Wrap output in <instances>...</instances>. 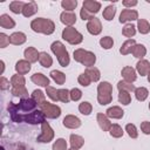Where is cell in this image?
I'll return each mask as SVG.
<instances>
[{
  "mask_svg": "<svg viewBox=\"0 0 150 150\" xmlns=\"http://www.w3.org/2000/svg\"><path fill=\"white\" fill-rule=\"evenodd\" d=\"M36 107L38 104L33 98H21L18 104H15L14 102H9L7 109L13 122H22L26 115L36 110Z\"/></svg>",
  "mask_w": 150,
  "mask_h": 150,
  "instance_id": "cell-1",
  "label": "cell"
},
{
  "mask_svg": "<svg viewBox=\"0 0 150 150\" xmlns=\"http://www.w3.org/2000/svg\"><path fill=\"white\" fill-rule=\"evenodd\" d=\"M30 28L36 32V33H42L46 35H49L52 33H54L55 30V25L52 20L49 19H45V18H38L34 19L30 22Z\"/></svg>",
  "mask_w": 150,
  "mask_h": 150,
  "instance_id": "cell-2",
  "label": "cell"
},
{
  "mask_svg": "<svg viewBox=\"0 0 150 150\" xmlns=\"http://www.w3.org/2000/svg\"><path fill=\"white\" fill-rule=\"evenodd\" d=\"M111 93H112V87L109 82H101L98 86H97V101L100 104L102 105H105L108 103L111 102L112 100V96H111Z\"/></svg>",
  "mask_w": 150,
  "mask_h": 150,
  "instance_id": "cell-3",
  "label": "cell"
},
{
  "mask_svg": "<svg viewBox=\"0 0 150 150\" xmlns=\"http://www.w3.org/2000/svg\"><path fill=\"white\" fill-rule=\"evenodd\" d=\"M50 49L56 55L57 61L62 67H67L69 64V61H70L69 55H68V52H67V49H66V47L62 42H60V41L53 42L52 46H50Z\"/></svg>",
  "mask_w": 150,
  "mask_h": 150,
  "instance_id": "cell-4",
  "label": "cell"
},
{
  "mask_svg": "<svg viewBox=\"0 0 150 150\" xmlns=\"http://www.w3.org/2000/svg\"><path fill=\"white\" fill-rule=\"evenodd\" d=\"M74 60L82 63L87 68H89V67H94V63L96 61V56L94 53H91L89 50H84L82 48H79V49L74 50Z\"/></svg>",
  "mask_w": 150,
  "mask_h": 150,
  "instance_id": "cell-5",
  "label": "cell"
},
{
  "mask_svg": "<svg viewBox=\"0 0 150 150\" xmlns=\"http://www.w3.org/2000/svg\"><path fill=\"white\" fill-rule=\"evenodd\" d=\"M62 38L70 45H79L83 40V35L74 27H67L62 30Z\"/></svg>",
  "mask_w": 150,
  "mask_h": 150,
  "instance_id": "cell-6",
  "label": "cell"
},
{
  "mask_svg": "<svg viewBox=\"0 0 150 150\" xmlns=\"http://www.w3.org/2000/svg\"><path fill=\"white\" fill-rule=\"evenodd\" d=\"M40 109L45 114V116L48 117V118H57L61 115L60 107H57L55 104H52V103H49L47 101L42 105H40Z\"/></svg>",
  "mask_w": 150,
  "mask_h": 150,
  "instance_id": "cell-7",
  "label": "cell"
},
{
  "mask_svg": "<svg viewBox=\"0 0 150 150\" xmlns=\"http://www.w3.org/2000/svg\"><path fill=\"white\" fill-rule=\"evenodd\" d=\"M54 138V131L50 128V125L47 122H43L41 124V134L38 136L36 141L40 143H49Z\"/></svg>",
  "mask_w": 150,
  "mask_h": 150,
  "instance_id": "cell-8",
  "label": "cell"
},
{
  "mask_svg": "<svg viewBox=\"0 0 150 150\" xmlns=\"http://www.w3.org/2000/svg\"><path fill=\"white\" fill-rule=\"evenodd\" d=\"M45 118H46V116L41 110H34L30 114L26 115L23 117L22 122H26V123H29V124H39V123L42 124L43 122H46Z\"/></svg>",
  "mask_w": 150,
  "mask_h": 150,
  "instance_id": "cell-9",
  "label": "cell"
},
{
  "mask_svg": "<svg viewBox=\"0 0 150 150\" xmlns=\"http://www.w3.org/2000/svg\"><path fill=\"white\" fill-rule=\"evenodd\" d=\"M87 30L90 34H93V35H98L101 33V30H102V23H101V21L97 18L94 16L91 20L88 21V23H87Z\"/></svg>",
  "mask_w": 150,
  "mask_h": 150,
  "instance_id": "cell-10",
  "label": "cell"
},
{
  "mask_svg": "<svg viewBox=\"0 0 150 150\" xmlns=\"http://www.w3.org/2000/svg\"><path fill=\"white\" fill-rule=\"evenodd\" d=\"M138 20V13L135 9H123L120 14V22L124 23L127 21Z\"/></svg>",
  "mask_w": 150,
  "mask_h": 150,
  "instance_id": "cell-11",
  "label": "cell"
},
{
  "mask_svg": "<svg viewBox=\"0 0 150 150\" xmlns=\"http://www.w3.org/2000/svg\"><path fill=\"white\" fill-rule=\"evenodd\" d=\"M63 125L69 129H76L81 125V121L79 117H76L74 115H67L63 118Z\"/></svg>",
  "mask_w": 150,
  "mask_h": 150,
  "instance_id": "cell-12",
  "label": "cell"
},
{
  "mask_svg": "<svg viewBox=\"0 0 150 150\" xmlns=\"http://www.w3.org/2000/svg\"><path fill=\"white\" fill-rule=\"evenodd\" d=\"M83 8L89 12L90 14H96L101 9V4L95 0H84L83 1Z\"/></svg>",
  "mask_w": 150,
  "mask_h": 150,
  "instance_id": "cell-13",
  "label": "cell"
},
{
  "mask_svg": "<svg viewBox=\"0 0 150 150\" xmlns=\"http://www.w3.org/2000/svg\"><path fill=\"white\" fill-rule=\"evenodd\" d=\"M60 19H61V22L68 27H71L76 22V15L73 12H67V11L62 12L60 15Z\"/></svg>",
  "mask_w": 150,
  "mask_h": 150,
  "instance_id": "cell-14",
  "label": "cell"
},
{
  "mask_svg": "<svg viewBox=\"0 0 150 150\" xmlns=\"http://www.w3.org/2000/svg\"><path fill=\"white\" fill-rule=\"evenodd\" d=\"M96 118H97V123H98L100 128H101L103 131H109V130H110V128H111L112 124H111L110 121L108 120V116H107V115H104V114H102V112H98L97 116H96Z\"/></svg>",
  "mask_w": 150,
  "mask_h": 150,
  "instance_id": "cell-15",
  "label": "cell"
},
{
  "mask_svg": "<svg viewBox=\"0 0 150 150\" xmlns=\"http://www.w3.org/2000/svg\"><path fill=\"white\" fill-rule=\"evenodd\" d=\"M23 55H25L26 60H27L28 62H30V63L36 62V61L39 60V57H40V53H39L34 47H28V48H26Z\"/></svg>",
  "mask_w": 150,
  "mask_h": 150,
  "instance_id": "cell-16",
  "label": "cell"
},
{
  "mask_svg": "<svg viewBox=\"0 0 150 150\" xmlns=\"http://www.w3.org/2000/svg\"><path fill=\"white\" fill-rule=\"evenodd\" d=\"M30 80H32V82H34L35 84H39L41 87L47 88L49 86V79L47 76H45L43 74H41V73H35L34 75H32Z\"/></svg>",
  "mask_w": 150,
  "mask_h": 150,
  "instance_id": "cell-17",
  "label": "cell"
},
{
  "mask_svg": "<svg viewBox=\"0 0 150 150\" xmlns=\"http://www.w3.org/2000/svg\"><path fill=\"white\" fill-rule=\"evenodd\" d=\"M15 70L20 75H25L30 70V62L27 60H19L15 64Z\"/></svg>",
  "mask_w": 150,
  "mask_h": 150,
  "instance_id": "cell-18",
  "label": "cell"
},
{
  "mask_svg": "<svg viewBox=\"0 0 150 150\" xmlns=\"http://www.w3.org/2000/svg\"><path fill=\"white\" fill-rule=\"evenodd\" d=\"M121 74H122V76H123L124 81L130 82V83H132V82L136 80V77H137V76H136V71H135V69H134L132 67H124V68L122 69Z\"/></svg>",
  "mask_w": 150,
  "mask_h": 150,
  "instance_id": "cell-19",
  "label": "cell"
},
{
  "mask_svg": "<svg viewBox=\"0 0 150 150\" xmlns=\"http://www.w3.org/2000/svg\"><path fill=\"white\" fill-rule=\"evenodd\" d=\"M36 12H38V5H36L35 1H30V2L26 4L23 9H22V14L26 18H29V16L34 15Z\"/></svg>",
  "mask_w": 150,
  "mask_h": 150,
  "instance_id": "cell-20",
  "label": "cell"
},
{
  "mask_svg": "<svg viewBox=\"0 0 150 150\" xmlns=\"http://www.w3.org/2000/svg\"><path fill=\"white\" fill-rule=\"evenodd\" d=\"M136 69L137 71L141 74V76L148 75V73L150 71V63L146 60H139L136 64Z\"/></svg>",
  "mask_w": 150,
  "mask_h": 150,
  "instance_id": "cell-21",
  "label": "cell"
},
{
  "mask_svg": "<svg viewBox=\"0 0 150 150\" xmlns=\"http://www.w3.org/2000/svg\"><path fill=\"white\" fill-rule=\"evenodd\" d=\"M0 26L2 28H6V29H11V28H14L15 26V21L7 14H2L0 16Z\"/></svg>",
  "mask_w": 150,
  "mask_h": 150,
  "instance_id": "cell-22",
  "label": "cell"
},
{
  "mask_svg": "<svg viewBox=\"0 0 150 150\" xmlns=\"http://www.w3.org/2000/svg\"><path fill=\"white\" fill-rule=\"evenodd\" d=\"M9 40H11V43L12 45H22L26 42V35L22 33V32H15L13 33L11 36H9Z\"/></svg>",
  "mask_w": 150,
  "mask_h": 150,
  "instance_id": "cell-23",
  "label": "cell"
},
{
  "mask_svg": "<svg viewBox=\"0 0 150 150\" xmlns=\"http://www.w3.org/2000/svg\"><path fill=\"white\" fill-rule=\"evenodd\" d=\"M107 114V116L108 117H110V118H122L123 117V114H124V111L120 108V107H117V105H114V107H111V108H109L107 111H105Z\"/></svg>",
  "mask_w": 150,
  "mask_h": 150,
  "instance_id": "cell-24",
  "label": "cell"
},
{
  "mask_svg": "<svg viewBox=\"0 0 150 150\" xmlns=\"http://www.w3.org/2000/svg\"><path fill=\"white\" fill-rule=\"evenodd\" d=\"M25 83H26V80L22 75L20 74H16V75H13L11 77V84H12V88H25Z\"/></svg>",
  "mask_w": 150,
  "mask_h": 150,
  "instance_id": "cell-25",
  "label": "cell"
},
{
  "mask_svg": "<svg viewBox=\"0 0 150 150\" xmlns=\"http://www.w3.org/2000/svg\"><path fill=\"white\" fill-rule=\"evenodd\" d=\"M135 45H136V42H135L134 39H129V40H127V41L122 45V47L120 48V53H121L122 55H127V54L131 53V52H132V48H134Z\"/></svg>",
  "mask_w": 150,
  "mask_h": 150,
  "instance_id": "cell-26",
  "label": "cell"
},
{
  "mask_svg": "<svg viewBox=\"0 0 150 150\" xmlns=\"http://www.w3.org/2000/svg\"><path fill=\"white\" fill-rule=\"evenodd\" d=\"M69 141H70V145H71L73 149H80V148L84 144L83 137H81L80 135H75V134L70 135Z\"/></svg>",
  "mask_w": 150,
  "mask_h": 150,
  "instance_id": "cell-27",
  "label": "cell"
},
{
  "mask_svg": "<svg viewBox=\"0 0 150 150\" xmlns=\"http://www.w3.org/2000/svg\"><path fill=\"white\" fill-rule=\"evenodd\" d=\"M39 62H40V64H41L42 67L48 68V67H50V66L53 64V59H52V56H50L49 54H47L46 52H42V53H40Z\"/></svg>",
  "mask_w": 150,
  "mask_h": 150,
  "instance_id": "cell-28",
  "label": "cell"
},
{
  "mask_svg": "<svg viewBox=\"0 0 150 150\" xmlns=\"http://www.w3.org/2000/svg\"><path fill=\"white\" fill-rule=\"evenodd\" d=\"M88 76H89V79L91 80V82L94 81V82H96V81H98L100 80V77H101V74H100V70L96 68V67H89V68H87L86 69V71H84Z\"/></svg>",
  "mask_w": 150,
  "mask_h": 150,
  "instance_id": "cell-29",
  "label": "cell"
},
{
  "mask_svg": "<svg viewBox=\"0 0 150 150\" xmlns=\"http://www.w3.org/2000/svg\"><path fill=\"white\" fill-rule=\"evenodd\" d=\"M131 53H132V55H134L135 57L142 60V57H144L145 54H146V49H145V47H144L143 45H135Z\"/></svg>",
  "mask_w": 150,
  "mask_h": 150,
  "instance_id": "cell-30",
  "label": "cell"
},
{
  "mask_svg": "<svg viewBox=\"0 0 150 150\" xmlns=\"http://www.w3.org/2000/svg\"><path fill=\"white\" fill-rule=\"evenodd\" d=\"M32 98L36 102V104L40 107V105H42L45 102H46V98H45V94L41 91V90H39V89H35L33 93H32Z\"/></svg>",
  "mask_w": 150,
  "mask_h": 150,
  "instance_id": "cell-31",
  "label": "cell"
},
{
  "mask_svg": "<svg viewBox=\"0 0 150 150\" xmlns=\"http://www.w3.org/2000/svg\"><path fill=\"white\" fill-rule=\"evenodd\" d=\"M137 28L141 34H148L150 32V25L145 19H138L137 20Z\"/></svg>",
  "mask_w": 150,
  "mask_h": 150,
  "instance_id": "cell-32",
  "label": "cell"
},
{
  "mask_svg": "<svg viewBox=\"0 0 150 150\" xmlns=\"http://www.w3.org/2000/svg\"><path fill=\"white\" fill-rule=\"evenodd\" d=\"M50 76H52V79H53L57 84H63L64 81H66V75H64L62 71H60V70H53V71L50 73Z\"/></svg>",
  "mask_w": 150,
  "mask_h": 150,
  "instance_id": "cell-33",
  "label": "cell"
},
{
  "mask_svg": "<svg viewBox=\"0 0 150 150\" xmlns=\"http://www.w3.org/2000/svg\"><path fill=\"white\" fill-rule=\"evenodd\" d=\"M25 5L26 4H23L22 1H12L9 4V9L14 14H19V13H22V9H23Z\"/></svg>",
  "mask_w": 150,
  "mask_h": 150,
  "instance_id": "cell-34",
  "label": "cell"
},
{
  "mask_svg": "<svg viewBox=\"0 0 150 150\" xmlns=\"http://www.w3.org/2000/svg\"><path fill=\"white\" fill-rule=\"evenodd\" d=\"M115 14H116V8H115L112 5L107 6V7L104 8V11H103V18H104L107 21L112 20V18L115 16Z\"/></svg>",
  "mask_w": 150,
  "mask_h": 150,
  "instance_id": "cell-35",
  "label": "cell"
},
{
  "mask_svg": "<svg viewBox=\"0 0 150 150\" xmlns=\"http://www.w3.org/2000/svg\"><path fill=\"white\" fill-rule=\"evenodd\" d=\"M117 88H118L120 91H121V90H125V91L131 93V91H135V90H136L135 86H134L132 83H130V82H127V81H120V82L117 83Z\"/></svg>",
  "mask_w": 150,
  "mask_h": 150,
  "instance_id": "cell-36",
  "label": "cell"
},
{
  "mask_svg": "<svg viewBox=\"0 0 150 150\" xmlns=\"http://www.w3.org/2000/svg\"><path fill=\"white\" fill-rule=\"evenodd\" d=\"M148 95H149V91H148V89L144 88V87L136 88V90H135V96H136V98H137L138 101H141V102L144 101V100H146Z\"/></svg>",
  "mask_w": 150,
  "mask_h": 150,
  "instance_id": "cell-37",
  "label": "cell"
},
{
  "mask_svg": "<svg viewBox=\"0 0 150 150\" xmlns=\"http://www.w3.org/2000/svg\"><path fill=\"white\" fill-rule=\"evenodd\" d=\"M135 33H136V27H135L132 23H127V25L123 27V29H122V34H123L124 36H127V38L134 36Z\"/></svg>",
  "mask_w": 150,
  "mask_h": 150,
  "instance_id": "cell-38",
  "label": "cell"
},
{
  "mask_svg": "<svg viewBox=\"0 0 150 150\" xmlns=\"http://www.w3.org/2000/svg\"><path fill=\"white\" fill-rule=\"evenodd\" d=\"M118 101L124 104V105H128L130 102H131V96L129 94V91H125V90H121L120 94H118Z\"/></svg>",
  "mask_w": 150,
  "mask_h": 150,
  "instance_id": "cell-39",
  "label": "cell"
},
{
  "mask_svg": "<svg viewBox=\"0 0 150 150\" xmlns=\"http://www.w3.org/2000/svg\"><path fill=\"white\" fill-rule=\"evenodd\" d=\"M61 6L67 11V12H73L76 6H77V1L76 0H63L61 2Z\"/></svg>",
  "mask_w": 150,
  "mask_h": 150,
  "instance_id": "cell-40",
  "label": "cell"
},
{
  "mask_svg": "<svg viewBox=\"0 0 150 150\" xmlns=\"http://www.w3.org/2000/svg\"><path fill=\"white\" fill-rule=\"evenodd\" d=\"M109 132L115 138H120V137L123 136V129L118 124H112L111 128H110V130H109Z\"/></svg>",
  "mask_w": 150,
  "mask_h": 150,
  "instance_id": "cell-41",
  "label": "cell"
},
{
  "mask_svg": "<svg viewBox=\"0 0 150 150\" xmlns=\"http://www.w3.org/2000/svg\"><path fill=\"white\" fill-rule=\"evenodd\" d=\"M12 94L21 98H28V91L26 88H12Z\"/></svg>",
  "mask_w": 150,
  "mask_h": 150,
  "instance_id": "cell-42",
  "label": "cell"
},
{
  "mask_svg": "<svg viewBox=\"0 0 150 150\" xmlns=\"http://www.w3.org/2000/svg\"><path fill=\"white\" fill-rule=\"evenodd\" d=\"M70 100V91L67 89H59V101L68 103Z\"/></svg>",
  "mask_w": 150,
  "mask_h": 150,
  "instance_id": "cell-43",
  "label": "cell"
},
{
  "mask_svg": "<svg viewBox=\"0 0 150 150\" xmlns=\"http://www.w3.org/2000/svg\"><path fill=\"white\" fill-rule=\"evenodd\" d=\"M46 93H47V95L49 96V98H52L53 101H59V90H57L56 88L48 86V87L46 88Z\"/></svg>",
  "mask_w": 150,
  "mask_h": 150,
  "instance_id": "cell-44",
  "label": "cell"
},
{
  "mask_svg": "<svg viewBox=\"0 0 150 150\" xmlns=\"http://www.w3.org/2000/svg\"><path fill=\"white\" fill-rule=\"evenodd\" d=\"M79 110L83 115H89L91 112V110H93V107H91V104L89 102H82L79 105Z\"/></svg>",
  "mask_w": 150,
  "mask_h": 150,
  "instance_id": "cell-45",
  "label": "cell"
},
{
  "mask_svg": "<svg viewBox=\"0 0 150 150\" xmlns=\"http://www.w3.org/2000/svg\"><path fill=\"white\" fill-rule=\"evenodd\" d=\"M100 45H101V47L104 48V49H110V48L112 47V45H114L112 38H110V36H104V38H102V39L100 40Z\"/></svg>",
  "mask_w": 150,
  "mask_h": 150,
  "instance_id": "cell-46",
  "label": "cell"
},
{
  "mask_svg": "<svg viewBox=\"0 0 150 150\" xmlns=\"http://www.w3.org/2000/svg\"><path fill=\"white\" fill-rule=\"evenodd\" d=\"M53 150H67V142L63 138H59L53 144Z\"/></svg>",
  "mask_w": 150,
  "mask_h": 150,
  "instance_id": "cell-47",
  "label": "cell"
},
{
  "mask_svg": "<svg viewBox=\"0 0 150 150\" xmlns=\"http://www.w3.org/2000/svg\"><path fill=\"white\" fill-rule=\"evenodd\" d=\"M125 131L128 132V135H129L131 138H137V136H138L136 127H135L134 124H131V123H129V124L125 125Z\"/></svg>",
  "mask_w": 150,
  "mask_h": 150,
  "instance_id": "cell-48",
  "label": "cell"
},
{
  "mask_svg": "<svg viewBox=\"0 0 150 150\" xmlns=\"http://www.w3.org/2000/svg\"><path fill=\"white\" fill-rule=\"evenodd\" d=\"M77 81H79V83H80L81 86H83V87H88V86L90 84V82H91V80L89 79V76H88L86 73H82V74L79 76Z\"/></svg>",
  "mask_w": 150,
  "mask_h": 150,
  "instance_id": "cell-49",
  "label": "cell"
},
{
  "mask_svg": "<svg viewBox=\"0 0 150 150\" xmlns=\"http://www.w3.org/2000/svg\"><path fill=\"white\" fill-rule=\"evenodd\" d=\"M82 97V91L79 88H74L70 90V100L73 101H79Z\"/></svg>",
  "mask_w": 150,
  "mask_h": 150,
  "instance_id": "cell-50",
  "label": "cell"
},
{
  "mask_svg": "<svg viewBox=\"0 0 150 150\" xmlns=\"http://www.w3.org/2000/svg\"><path fill=\"white\" fill-rule=\"evenodd\" d=\"M11 43L9 36H7L5 33H0V48H5Z\"/></svg>",
  "mask_w": 150,
  "mask_h": 150,
  "instance_id": "cell-51",
  "label": "cell"
},
{
  "mask_svg": "<svg viewBox=\"0 0 150 150\" xmlns=\"http://www.w3.org/2000/svg\"><path fill=\"white\" fill-rule=\"evenodd\" d=\"M141 129L145 135H150V122L144 121L141 123Z\"/></svg>",
  "mask_w": 150,
  "mask_h": 150,
  "instance_id": "cell-52",
  "label": "cell"
},
{
  "mask_svg": "<svg viewBox=\"0 0 150 150\" xmlns=\"http://www.w3.org/2000/svg\"><path fill=\"white\" fill-rule=\"evenodd\" d=\"M80 15H81L82 20H91V19L94 18L93 14H90L89 12H87L83 7H82V9H81V12H80Z\"/></svg>",
  "mask_w": 150,
  "mask_h": 150,
  "instance_id": "cell-53",
  "label": "cell"
},
{
  "mask_svg": "<svg viewBox=\"0 0 150 150\" xmlns=\"http://www.w3.org/2000/svg\"><path fill=\"white\" fill-rule=\"evenodd\" d=\"M0 88L2 90H6L9 88V81L4 76H1V79H0Z\"/></svg>",
  "mask_w": 150,
  "mask_h": 150,
  "instance_id": "cell-54",
  "label": "cell"
},
{
  "mask_svg": "<svg viewBox=\"0 0 150 150\" xmlns=\"http://www.w3.org/2000/svg\"><path fill=\"white\" fill-rule=\"evenodd\" d=\"M136 5H137V1H136V0H124V1H123V6H125V7L136 6Z\"/></svg>",
  "mask_w": 150,
  "mask_h": 150,
  "instance_id": "cell-55",
  "label": "cell"
},
{
  "mask_svg": "<svg viewBox=\"0 0 150 150\" xmlns=\"http://www.w3.org/2000/svg\"><path fill=\"white\" fill-rule=\"evenodd\" d=\"M13 150H27L23 144H16L13 146Z\"/></svg>",
  "mask_w": 150,
  "mask_h": 150,
  "instance_id": "cell-56",
  "label": "cell"
},
{
  "mask_svg": "<svg viewBox=\"0 0 150 150\" xmlns=\"http://www.w3.org/2000/svg\"><path fill=\"white\" fill-rule=\"evenodd\" d=\"M0 64H1V74L4 73V69H5V64H4V61H0Z\"/></svg>",
  "mask_w": 150,
  "mask_h": 150,
  "instance_id": "cell-57",
  "label": "cell"
},
{
  "mask_svg": "<svg viewBox=\"0 0 150 150\" xmlns=\"http://www.w3.org/2000/svg\"><path fill=\"white\" fill-rule=\"evenodd\" d=\"M148 81H149V82H150V71H149V73H148Z\"/></svg>",
  "mask_w": 150,
  "mask_h": 150,
  "instance_id": "cell-58",
  "label": "cell"
},
{
  "mask_svg": "<svg viewBox=\"0 0 150 150\" xmlns=\"http://www.w3.org/2000/svg\"><path fill=\"white\" fill-rule=\"evenodd\" d=\"M69 150H79V149H73V148H71V149H69Z\"/></svg>",
  "mask_w": 150,
  "mask_h": 150,
  "instance_id": "cell-59",
  "label": "cell"
},
{
  "mask_svg": "<svg viewBox=\"0 0 150 150\" xmlns=\"http://www.w3.org/2000/svg\"><path fill=\"white\" fill-rule=\"evenodd\" d=\"M149 109H150V103H149Z\"/></svg>",
  "mask_w": 150,
  "mask_h": 150,
  "instance_id": "cell-60",
  "label": "cell"
}]
</instances>
